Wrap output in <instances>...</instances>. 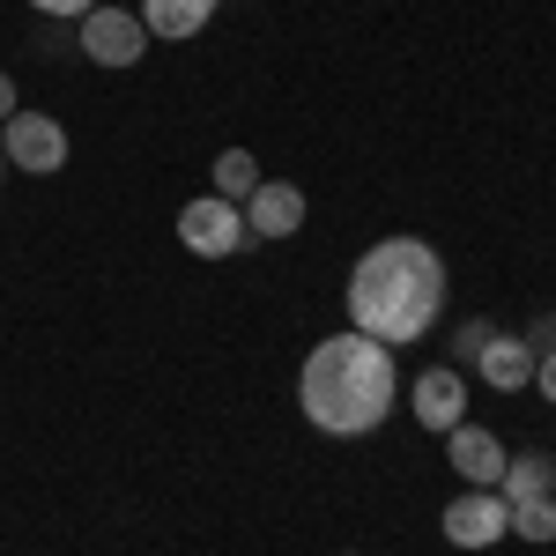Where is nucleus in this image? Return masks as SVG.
Returning <instances> with one entry per match:
<instances>
[{"label": "nucleus", "mask_w": 556, "mask_h": 556, "mask_svg": "<svg viewBox=\"0 0 556 556\" xmlns=\"http://www.w3.org/2000/svg\"><path fill=\"white\" fill-rule=\"evenodd\" d=\"M445 312V260L424 238H379L371 253L349 267V327L371 342L401 349L424 342Z\"/></svg>", "instance_id": "obj_1"}, {"label": "nucleus", "mask_w": 556, "mask_h": 556, "mask_svg": "<svg viewBox=\"0 0 556 556\" xmlns=\"http://www.w3.org/2000/svg\"><path fill=\"white\" fill-rule=\"evenodd\" d=\"M298 401H304V424L327 430V438H364L393 416L401 401V371H393V349L371 342V334H327L312 342L298 371Z\"/></svg>", "instance_id": "obj_2"}, {"label": "nucleus", "mask_w": 556, "mask_h": 556, "mask_svg": "<svg viewBox=\"0 0 556 556\" xmlns=\"http://www.w3.org/2000/svg\"><path fill=\"white\" fill-rule=\"evenodd\" d=\"M178 245L186 253H201V260H230V253H245L253 245V230H245V208L238 201H186L178 208Z\"/></svg>", "instance_id": "obj_3"}, {"label": "nucleus", "mask_w": 556, "mask_h": 556, "mask_svg": "<svg viewBox=\"0 0 556 556\" xmlns=\"http://www.w3.org/2000/svg\"><path fill=\"white\" fill-rule=\"evenodd\" d=\"M0 156L15 164V172H60L67 164V127L60 119H45V112H15L8 127H0Z\"/></svg>", "instance_id": "obj_4"}, {"label": "nucleus", "mask_w": 556, "mask_h": 556, "mask_svg": "<svg viewBox=\"0 0 556 556\" xmlns=\"http://www.w3.org/2000/svg\"><path fill=\"white\" fill-rule=\"evenodd\" d=\"M83 52L97 60V67H134V60L149 52V30H141V15L97 0V8L83 15Z\"/></svg>", "instance_id": "obj_5"}, {"label": "nucleus", "mask_w": 556, "mask_h": 556, "mask_svg": "<svg viewBox=\"0 0 556 556\" xmlns=\"http://www.w3.org/2000/svg\"><path fill=\"white\" fill-rule=\"evenodd\" d=\"M497 534H513V505H505L497 490H460V497L445 505V542H453V549H490Z\"/></svg>", "instance_id": "obj_6"}, {"label": "nucleus", "mask_w": 556, "mask_h": 556, "mask_svg": "<svg viewBox=\"0 0 556 556\" xmlns=\"http://www.w3.org/2000/svg\"><path fill=\"white\" fill-rule=\"evenodd\" d=\"M445 460H453V475H460L468 490H497L513 453H505L482 424H453V430H445Z\"/></svg>", "instance_id": "obj_7"}, {"label": "nucleus", "mask_w": 556, "mask_h": 556, "mask_svg": "<svg viewBox=\"0 0 556 556\" xmlns=\"http://www.w3.org/2000/svg\"><path fill=\"white\" fill-rule=\"evenodd\" d=\"M416 424L424 430H453L468 424V386H460V371L453 364H430V371H416Z\"/></svg>", "instance_id": "obj_8"}, {"label": "nucleus", "mask_w": 556, "mask_h": 556, "mask_svg": "<svg viewBox=\"0 0 556 556\" xmlns=\"http://www.w3.org/2000/svg\"><path fill=\"white\" fill-rule=\"evenodd\" d=\"M245 230H253V238H298L304 230V193L290 178H260V193L245 201Z\"/></svg>", "instance_id": "obj_9"}, {"label": "nucleus", "mask_w": 556, "mask_h": 556, "mask_svg": "<svg viewBox=\"0 0 556 556\" xmlns=\"http://www.w3.org/2000/svg\"><path fill=\"white\" fill-rule=\"evenodd\" d=\"M475 371L497 386V393H519V386H534V342H519V334H490V342L475 349Z\"/></svg>", "instance_id": "obj_10"}, {"label": "nucleus", "mask_w": 556, "mask_h": 556, "mask_svg": "<svg viewBox=\"0 0 556 556\" xmlns=\"http://www.w3.org/2000/svg\"><path fill=\"white\" fill-rule=\"evenodd\" d=\"M208 15H215V0H141V30L149 38H172V45L201 38Z\"/></svg>", "instance_id": "obj_11"}, {"label": "nucleus", "mask_w": 556, "mask_h": 556, "mask_svg": "<svg viewBox=\"0 0 556 556\" xmlns=\"http://www.w3.org/2000/svg\"><path fill=\"white\" fill-rule=\"evenodd\" d=\"M497 497H505V505L556 497V460H549V453H519V460H505V482H497Z\"/></svg>", "instance_id": "obj_12"}, {"label": "nucleus", "mask_w": 556, "mask_h": 556, "mask_svg": "<svg viewBox=\"0 0 556 556\" xmlns=\"http://www.w3.org/2000/svg\"><path fill=\"white\" fill-rule=\"evenodd\" d=\"M260 193V156L253 149H223L215 156V201H253Z\"/></svg>", "instance_id": "obj_13"}, {"label": "nucleus", "mask_w": 556, "mask_h": 556, "mask_svg": "<svg viewBox=\"0 0 556 556\" xmlns=\"http://www.w3.org/2000/svg\"><path fill=\"white\" fill-rule=\"evenodd\" d=\"M513 534H527V542H556V497H527V505H513Z\"/></svg>", "instance_id": "obj_14"}, {"label": "nucleus", "mask_w": 556, "mask_h": 556, "mask_svg": "<svg viewBox=\"0 0 556 556\" xmlns=\"http://www.w3.org/2000/svg\"><path fill=\"white\" fill-rule=\"evenodd\" d=\"M30 8H38V15H60V23H83L97 0H30Z\"/></svg>", "instance_id": "obj_15"}, {"label": "nucleus", "mask_w": 556, "mask_h": 556, "mask_svg": "<svg viewBox=\"0 0 556 556\" xmlns=\"http://www.w3.org/2000/svg\"><path fill=\"white\" fill-rule=\"evenodd\" d=\"M534 386H542V401L556 408V349H549V356H534Z\"/></svg>", "instance_id": "obj_16"}, {"label": "nucleus", "mask_w": 556, "mask_h": 556, "mask_svg": "<svg viewBox=\"0 0 556 556\" xmlns=\"http://www.w3.org/2000/svg\"><path fill=\"white\" fill-rule=\"evenodd\" d=\"M490 334H497V327H475V319H468V327H460V342H453V349H460V356H475V349L490 342Z\"/></svg>", "instance_id": "obj_17"}, {"label": "nucleus", "mask_w": 556, "mask_h": 556, "mask_svg": "<svg viewBox=\"0 0 556 556\" xmlns=\"http://www.w3.org/2000/svg\"><path fill=\"white\" fill-rule=\"evenodd\" d=\"M15 112H23V104H15V83H8V75H0V127H8V119H15Z\"/></svg>", "instance_id": "obj_18"}, {"label": "nucleus", "mask_w": 556, "mask_h": 556, "mask_svg": "<svg viewBox=\"0 0 556 556\" xmlns=\"http://www.w3.org/2000/svg\"><path fill=\"white\" fill-rule=\"evenodd\" d=\"M0 172H8V156H0Z\"/></svg>", "instance_id": "obj_19"}]
</instances>
